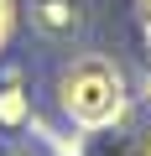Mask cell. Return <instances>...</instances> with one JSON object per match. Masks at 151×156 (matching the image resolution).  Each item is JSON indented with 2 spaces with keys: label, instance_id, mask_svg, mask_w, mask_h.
Returning <instances> with one entry per match:
<instances>
[{
  "label": "cell",
  "instance_id": "obj_1",
  "mask_svg": "<svg viewBox=\"0 0 151 156\" xmlns=\"http://www.w3.org/2000/svg\"><path fill=\"white\" fill-rule=\"evenodd\" d=\"M63 115L84 130H104L125 115V73L110 57H78L57 83Z\"/></svg>",
  "mask_w": 151,
  "mask_h": 156
},
{
  "label": "cell",
  "instance_id": "obj_2",
  "mask_svg": "<svg viewBox=\"0 0 151 156\" xmlns=\"http://www.w3.org/2000/svg\"><path fill=\"white\" fill-rule=\"evenodd\" d=\"M31 115V94H26V78L16 68L0 73V125H26Z\"/></svg>",
  "mask_w": 151,
  "mask_h": 156
},
{
  "label": "cell",
  "instance_id": "obj_3",
  "mask_svg": "<svg viewBox=\"0 0 151 156\" xmlns=\"http://www.w3.org/2000/svg\"><path fill=\"white\" fill-rule=\"evenodd\" d=\"M37 26L52 31V37H68L78 26V5H73V0H42L37 5Z\"/></svg>",
  "mask_w": 151,
  "mask_h": 156
},
{
  "label": "cell",
  "instance_id": "obj_4",
  "mask_svg": "<svg viewBox=\"0 0 151 156\" xmlns=\"http://www.w3.org/2000/svg\"><path fill=\"white\" fill-rule=\"evenodd\" d=\"M11 26H16V11H11V0H0V47L11 42Z\"/></svg>",
  "mask_w": 151,
  "mask_h": 156
},
{
  "label": "cell",
  "instance_id": "obj_5",
  "mask_svg": "<svg viewBox=\"0 0 151 156\" xmlns=\"http://www.w3.org/2000/svg\"><path fill=\"white\" fill-rule=\"evenodd\" d=\"M141 156H151V140H146V146H141Z\"/></svg>",
  "mask_w": 151,
  "mask_h": 156
},
{
  "label": "cell",
  "instance_id": "obj_6",
  "mask_svg": "<svg viewBox=\"0 0 151 156\" xmlns=\"http://www.w3.org/2000/svg\"><path fill=\"white\" fill-rule=\"evenodd\" d=\"M146 83H151V73H146Z\"/></svg>",
  "mask_w": 151,
  "mask_h": 156
},
{
  "label": "cell",
  "instance_id": "obj_7",
  "mask_svg": "<svg viewBox=\"0 0 151 156\" xmlns=\"http://www.w3.org/2000/svg\"><path fill=\"white\" fill-rule=\"evenodd\" d=\"M146 11H151V0H146Z\"/></svg>",
  "mask_w": 151,
  "mask_h": 156
}]
</instances>
